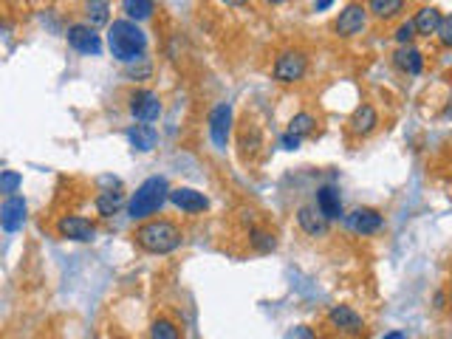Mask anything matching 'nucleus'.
I'll return each instance as SVG.
<instances>
[{
  "label": "nucleus",
  "instance_id": "f257e3e1",
  "mask_svg": "<svg viewBox=\"0 0 452 339\" xmlns=\"http://www.w3.org/2000/svg\"><path fill=\"white\" fill-rule=\"evenodd\" d=\"M108 46H111L116 60L136 63V60H145L148 34L133 20H113L111 28H108Z\"/></svg>",
  "mask_w": 452,
  "mask_h": 339
},
{
  "label": "nucleus",
  "instance_id": "f03ea898",
  "mask_svg": "<svg viewBox=\"0 0 452 339\" xmlns=\"http://www.w3.org/2000/svg\"><path fill=\"white\" fill-rule=\"evenodd\" d=\"M136 244L150 254H170L181 246V229L173 224V221H148L136 229Z\"/></svg>",
  "mask_w": 452,
  "mask_h": 339
},
{
  "label": "nucleus",
  "instance_id": "7ed1b4c3",
  "mask_svg": "<svg viewBox=\"0 0 452 339\" xmlns=\"http://www.w3.org/2000/svg\"><path fill=\"white\" fill-rule=\"evenodd\" d=\"M170 198V187H167V178H161V175H153L148 178L136 192H133V198H130V204H128V212H130V218L136 221H142V218H150L153 212H158L161 207H164V201Z\"/></svg>",
  "mask_w": 452,
  "mask_h": 339
},
{
  "label": "nucleus",
  "instance_id": "20e7f679",
  "mask_svg": "<svg viewBox=\"0 0 452 339\" xmlns=\"http://www.w3.org/2000/svg\"><path fill=\"white\" fill-rule=\"evenodd\" d=\"M308 71V57L302 51H283L277 60H274V80L283 85L300 83Z\"/></svg>",
  "mask_w": 452,
  "mask_h": 339
},
{
  "label": "nucleus",
  "instance_id": "39448f33",
  "mask_svg": "<svg viewBox=\"0 0 452 339\" xmlns=\"http://www.w3.org/2000/svg\"><path fill=\"white\" fill-rule=\"evenodd\" d=\"M365 23H368V9H365L362 3H348V6L339 11V17H337L334 31H337L339 37H354V34H359V31L365 28Z\"/></svg>",
  "mask_w": 452,
  "mask_h": 339
},
{
  "label": "nucleus",
  "instance_id": "423d86ee",
  "mask_svg": "<svg viewBox=\"0 0 452 339\" xmlns=\"http://www.w3.org/2000/svg\"><path fill=\"white\" fill-rule=\"evenodd\" d=\"M130 113H133V119H139V122H145V125L155 122V119L161 116V99H158V93H153L148 88L136 90V93L130 96Z\"/></svg>",
  "mask_w": 452,
  "mask_h": 339
},
{
  "label": "nucleus",
  "instance_id": "0eeeda50",
  "mask_svg": "<svg viewBox=\"0 0 452 339\" xmlns=\"http://www.w3.org/2000/svg\"><path fill=\"white\" fill-rule=\"evenodd\" d=\"M68 46L79 51V54H93V57H99L102 54V40H99V34L93 31V26H82V23H76L68 28Z\"/></svg>",
  "mask_w": 452,
  "mask_h": 339
},
{
  "label": "nucleus",
  "instance_id": "6e6552de",
  "mask_svg": "<svg viewBox=\"0 0 452 339\" xmlns=\"http://www.w3.org/2000/svg\"><path fill=\"white\" fill-rule=\"evenodd\" d=\"M328 323H331L337 331L351 334V337H356V334L365 331V320H362L351 306H331V308H328Z\"/></svg>",
  "mask_w": 452,
  "mask_h": 339
},
{
  "label": "nucleus",
  "instance_id": "1a4fd4ad",
  "mask_svg": "<svg viewBox=\"0 0 452 339\" xmlns=\"http://www.w3.org/2000/svg\"><path fill=\"white\" fill-rule=\"evenodd\" d=\"M57 235L66 241H93L96 226L82 215H63L57 221Z\"/></svg>",
  "mask_w": 452,
  "mask_h": 339
},
{
  "label": "nucleus",
  "instance_id": "9d476101",
  "mask_svg": "<svg viewBox=\"0 0 452 339\" xmlns=\"http://www.w3.org/2000/svg\"><path fill=\"white\" fill-rule=\"evenodd\" d=\"M26 224V198L20 195H6L3 207H0V226L3 232H17Z\"/></svg>",
  "mask_w": 452,
  "mask_h": 339
},
{
  "label": "nucleus",
  "instance_id": "9b49d317",
  "mask_svg": "<svg viewBox=\"0 0 452 339\" xmlns=\"http://www.w3.org/2000/svg\"><path fill=\"white\" fill-rule=\"evenodd\" d=\"M170 201L181 212H187V215H198V212H204L210 207L207 195L198 192V189H192V187H175V189H170Z\"/></svg>",
  "mask_w": 452,
  "mask_h": 339
},
{
  "label": "nucleus",
  "instance_id": "f8f14e48",
  "mask_svg": "<svg viewBox=\"0 0 452 339\" xmlns=\"http://www.w3.org/2000/svg\"><path fill=\"white\" fill-rule=\"evenodd\" d=\"M297 224L308 238H322L328 232V218L319 212L317 204H302L297 209Z\"/></svg>",
  "mask_w": 452,
  "mask_h": 339
},
{
  "label": "nucleus",
  "instance_id": "ddd939ff",
  "mask_svg": "<svg viewBox=\"0 0 452 339\" xmlns=\"http://www.w3.org/2000/svg\"><path fill=\"white\" fill-rule=\"evenodd\" d=\"M229 130H232V108H229L226 102H221V105H215L212 113H210V136H212L215 147L224 150L226 142H229Z\"/></svg>",
  "mask_w": 452,
  "mask_h": 339
},
{
  "label": "nucleus",
  "instance_id": "4468645a",
  "mask_svg": "<svg viewBox=\"0 0 452 339\" xmlns=\"http://www.w3.org/2000/svg\"><path fill=\"white\" fill-rule=\"evenodd\" d=\"M379 127V113L374 105H359L354 113H351V119H348V130L354 133V136H371L374 130Z\"/></svg>",
  "mask_w": 452,
  "mask_h": 339
},
{
  "label": "nucleus",
  "instance_id": "2eb2a0df",
  "mask_svg": "<svg viewBox=\"0 0 452 339\" xmlns=\"http://www.w3.org/2000/svg\"><path fill=\"white\" fill-rule=\"evenodd\" d=\"M348 226L356 232V235H374L381 229V215L371 207H359L348 215Z\"/></svg>",
  "mask_w": 452,
  "mask_h": 339
},
{
  "label": "nucleus",
  "instance_id": "dca6fc26",
  "mask_svg": "<svg viewBox=\"0 0 452 339\" xmlns=\"http://www.w3.org/2000/svg\"><path fill=\"white\" fill-rule=\"evenodd\" d=\"M317 207L319 212L328 218V221H339L342 218V198H339V189L325 184L317 189Z\"/></svg>",
  "mask_w": 452,
  "mask_h": 339
},
{
  "label": "nucleus",
  "instance_id": "f3484780",
  "mask_svg": "<svg viewBox=\"0 0 452 339\" xmlns=\"http://www.w3.org/2000/svg\"><path fill=\"white\" fill-rule=\"evenodd\" d=\"M393 66L401 71V74H421L424 68V54L413 46H401L396 54H393Z\"/></svg>",
  "mask_w": 452,
  "mask_h": 339
},
{
  "label": "nucleus",
  "instance_id": "a211bd4d",
  "mask_svg": "<svg viewBox=\"0 0 452 339\" xmlns=\"http://www.w3.org/2000/svg\"><path fill=\"white\" fill-rule=\"evenodd\" d=\"M441 11L436 9V6H421L418 11H416V17H413V23H416V31L418 34H424V37H430V34H438V26H441Z\"/></svg>",
  "mask_w": 452,
  "mask_h": 339
},
{
  "label": "nucleus",
  "instance_id": "6ab92c4d",
  "mask_svg": "<svg viewBox=\"0 0 452 339\" xmlns=\"http://www.w3.org/2000/svg\"><path fill=\"white\" fill-rule=\"evenodd\" d=\"M128 139H130V145L139 150V153H150L153 147H155V142H158V133H155V127L153 125H136V127H130L128 130Z\"/></svg>",
  "mask_w": 452,
  "mask_h": 339
},
{
  "label": "nucleus",
  "instance_id": "aec40b11",
  "mask_svg": "<svg viewBox=\"0 0 452 339\" xmlns=\"http://www.w3.org/2000/svg\"><path fill=\"white\" fill-rule=\"evenodd\" d=\"M85 17L88 26H108L111 23V0H88L85 3Z\"/></svg>",
  "mask_w": 452,
  "mask_h": 339
},
{
  "label": "nucleus",
  "instance_id": "412c9836",
  "mask_svg": "<svg viewBox=\"0 0 452 339\" xmlns=\"http://www.w3.org/2000/svg\"><path fill=\"white\" fill-rule=\"evenodd\" d=\"M122 204H125V195H122V192H113V189H108V192H99V195H96V212H99L102 218H111V215H116Z\"/></svg>",
  "mask_w": 452,
  "mask_h": 339
},
{
  "label": "nucleus",
  "instance_id": "4be33fe9",
  "mask_svg": "<svg viewBox=\"0 0 452 339\" xmlns=\"http://www.w3.org/2000/svg\"><path fill=\"white\" fill-rule=\"evenodd\" d=\"M401 9H404V0H371V3H368V11H371L376 20H390V17H396Z\"/></svg>",
  "mask_w": 452,
  "mask_h": 339
},
{
  "label": "nucleus",
  "instance_id": "5701e85b",
  "mask_svg": "<svg viewBox=\"0 0 452 339\" xmlns=\"http://www.w3.org/2000/svg\"><path fill=\"white\" fill-rule=\"evenodd\" d=\"M122 9L130 20H148L155 11V3L153 0H122Z\"/></svg>",
  "mask_w": 452,
  "mask_h": 339
},
{
  "label": "nucleus",
  "instance_id": "b1692460",
  "mask_svg": "<svg viewBox=\"0 0 452 339\" xmlns=\"http://www.w3.org/2000/svg\"><path fill=\"white\" fill-rule=\"evenodd\" d=\"M150 339H181V331L175 328L173 320L167 317H158L150 323Z\"/></svg>",
  "mask_w": 452,
  "mask_h": 339
},
{
  "label": "nucleus",
  "instance_id": "393cba45",
  "mask_svg": "<svg viewBox=\"0 0 452 339\" xmlns=\"http://www.w3.org/2000/svg\"><path fill=\"white\" fill-rule=\"evenodd\" d=\"M314 127H317V119H314L311 113H297V116L289 122V133H294V136H300V139L311 136Z\"/></svg>",
  "mask_w": 452,
  "mask_h": 339
},
{
  "label": "nucleus",
  "instance_id": "a878e982",
  "mask_svg": "<svg viewBox=\"0 0 452 339\" xmlns=\"http://www.w3.org/2000/svg\"><path fill=\"white\" fill-rule=\"evenodd\" d=\"M249 244H252L255 252H260V254L272 252V249L277 246L274 235H269V232H263V229H249Z\"/></svg>",
  "mask_w": 452,
  "mask_h": 339
},
{
  "label": "nucleus",
  "instance_id": "bb28decb",
  "mask_svg": "<svg viewBox=\"0 0 452 339\" xmlns=\"http://www.w3.org/2000/svg\"><path fill=\"white\" fill-rule=\"evenodd\" d=\"M20 184H23V178H20V172H14V170H6V172L0 175V192H6V195H14Z\"/></svg>",
  "mask_w": 452,
  "mask_h": 339
},
{
  "label": "nucleus",
  "instance_id": "cd10ccee",
  "mask_svg": "<svg viewBox=\"0 0 452 339\" xmlns=\"http://www.w3.org/2000/svg\"><path fill=\"white\" fill-rule=\"evenodd\" d=\"M260 145H263V139H260V130H257V127L252 130V136H249V127L240 133V147H243V156H246V153H255Z\"/></svg>",
  "mask_w": 452,
  "mask_h": 339
},
{
  "label": "nucleus",
  "instance_id": "c85d7f7f",
  "mask_svg": "<svg viewBox=\"0 0 452 339\" xmlns=\"http://www.w3.org/2000/svg\"><path fill=\"white\" fill-rule=\"evenodd\" d=\"M416 34H418V31H416V23H413V20H404V23L396 28V40H399L401 46H410V40H413Z\"/></svg>",
  "mask_w": 452,
  "mask_h": 339
},
{
  "label": "nucleus",
  "instance_id": "c756f323",
  "mask_svg": "<svg viewBox=\"0 0 452 339\" xmlns=\"http://www.w3.org/2000/svg\"><path fill=\"white\" fill-rule=\"evenodd\" d=\"M438 40H441L444 46H450L452 48V14L441 20V26H438Z\"/></svg>",
  "mask_w": 452,
  "mask_h": 339
},
{
  "label": "nucleus",
  "instance_id": "7c9ffc66",
  "mask_svg": "<svg viewBox=\"0 0 452 339\" xmlns=\"http://www.w3.org/2000/svg\"><path fill=\"white\" fill-rule=\"evenodd\" d=\"M286 339H314V334H311L308 325H294V328H289Z\"/></svg>",
  "mask_w": 452,
  "mask_h": 339
},
{
  "label": "nucleus",
  "instance_id": "2f4dec72",
  "mask_svg": "<svg viewBox=\"0 0 452 339\" xmlns=\"http://www.w3.org/2000/svg\"><path fill=\"white\" fill-rule=\"evenodd\" d=\"M300 136H294V133H283V139H280V145L286 147V150H297L300 147Z\"/></svg>",
  "mask_w": 452,
  "mask_h": 339
},
{
  "label": "nucleus",
  "instance_id": "473e14b6",
  "mask_svg": "<svg viewBox=\"0 0 452 339\" xmlns=\"http://www.w3.org/2000/svg\"><path fill=\"white\" fill-rule=\"evenodd\" d=\"M128 74H130L133 80H145V77H150V66H142V68L130 66V68H128Z\"/></svg>",
  "mask_w": 452,
  "mask_h": 339
},
{
  "label": "nucleus",
  "instance_id": "72a5a7b5",
  "mask_svg": "<svg viewBox=\"0 0 452 339\" xmlns=\"http://www.w3.org/2000/svg\"><path fill=\"white\" fill-rule=\"evenodd\" d=\"M331 3H334V0H317V3H314V9H317V11H322V9H328Z\"/></svg>",
  "mask_w": 452,
  "mask_h": 339
},
{
  "label": "nucleus",
  "instance_id": "f704fd0d",
  "mask_svg": "<svg viewBox=\"0 0 452 339\" xmlns=\"http://www.w3.org/2000/svg\"><path fill=\"white\" fill-rule=\"evenodd\" d=\"M226 6H246V3H249V0H224Z\"/></svg>",
  "mask_w": 452,
  "mask_h": 339
},
{
  "label": "nucleus",
  "instance_id": "c9c22d12",
  "mask_svg": "<svg viewBox=\"0 0 452 339\" xmlns=\"http://www.w3.org/2000/svg\"><path fill=\"white\" fill-rule=\"evenodd\" d=\"M384 339H404V334H399V331H390V334H384Z\"/></svg>",
  "mask_w": 452,
  "mask_h": 339
},
{
  "label": "nucleus",
  "instance_id": "e433bc0d",
  "mask_svg": "<svg viewBox=\"0 0 452 339\" xmlns=\"http://www.w3.org/2000/svg\"><path fill=\"white\" fill-rule=\"evenodd\" d=\"M266 3H272V6H280V3H286V0H266Z\"/></svg>",
  "mask_w": 452,
  "mask_h": 339
}]
</instances>
